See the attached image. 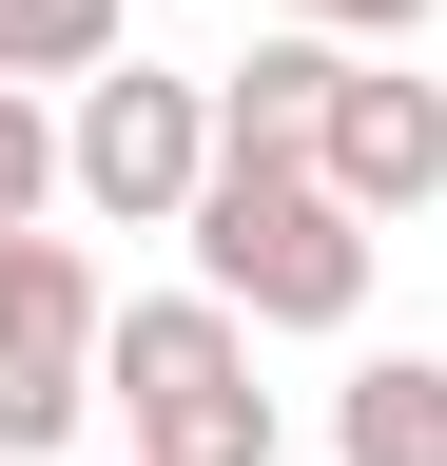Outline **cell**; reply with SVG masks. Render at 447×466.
Masks as SVG:
<instances>
[{"label": "cell", "instance_id": "cell-1", "mask_svg": "<svg viewBox=\"0 0 447 466\" xmlns=\"http://www.w3.org/2000/svg\"><path fill=\"white\" fill-rule=\"evenodd\" d=\"M176 233H195V291L234 330H350L370 311V214L330 175H292V156H214Z\"/></svg>", "mask_w": 447, "mask_h": 466}, {"label": "cell", "instance_id": "cell-2", "mask_svg": "<svg viewBox=\"0 0 447 466\" xmlns=\"http://www.w3.org/2000/svg\"><path fill=\"white\" fill-rule=\"evenodd\" d=\"M97 389H117L137 466H272L253 330L214 311V291H137V311H97Z\"/></svg>", "mask_w": 447, "mask_h": 466}, {"label": "cell", "instance_id": "cell-3", "mask_svg": "<svg viewBox=\"0 0 447 466\" xmlns=\"http://www.w3.org/2000/svg\"><path fill=\"white\" fill-rule=\"evenodd\" d=\"M59 175L97 195V233H176L214 175V78H156V58H97V97L59 116Z\"/></svg>", "mask_w": 447, "mask_h": 466}, {"label": "cell", "instance_id": "cell-4", "mask_svg": "<svg viewBox=\"0 0 447 466\" xmlns=\"http://www.w3.org/2000/svg\"><path fill=\"white\" fill-rule=\"evenodd\" d=\"M311 175H330L370 233H389V214H428V195H447V78H409V58H330Z\"/></svg>", "mask_w": 447, "mask_h": 466}, {"label": "cell", "instance_id": "cell-5", "mask_svg": "<svg viewBox=\"0 0 447 466\" xmlns=\"http://www.w3.org/2000/svg\"><path fill=\"white\" fill-rule=\"evenodd\" d=\"M330 58H350V39H253L234 78H214V156H292V175H311V116H330Z\"/></svg>", "mask_w": 447, "mask_h": 466}, {"label": "cell", "instance_id": "cell-6", "mask_svg": "<svg viewBox=\"0 0 447 466\" xmlns=\"http://www.w3.org/2000/svg\"><path fill=\"white\" fill-rule=\"evenodd\" d=\"M330 466H447V350H370L330 389Z\"/></svg>", "mask_w": 447, "mask_h": 466}, {"label": "cell", "instance_id": "cell-7", "mask_svg": "<svg viewBox=\"0 0 447 466\" xmlns=\"http://www.w3.org/2000/svg\"><path fill=\"white\" fill-rule=\"evenodd\" d=\"M0 350H97V253L78 233H0Z\"/></svg>", "mask_w": 447, "mask_h": 466}, {"label": "cell", "instance_id": "cell-8", "mask_svg": "<svg viewBox=\"0 0 447 466\" xmlns=\"http://www.w3.org/2000/svg\"><path fill=\"white\" fill-rule=\"evenodd\" d=\"M78 408H97V350H0V447L20 466H78Z\"/></svg>", "mask_w": 447, "mask_h": 466}, {"label": "cell", "instance_id": "cell-9", "mask_svg": "<svg viewBox=\"0 0 447 466\" xmlns=\"http://www.w3.org/2000/svg\"><path fill=\"white\" fill-rule=\"evenodd\" d=\"M97 58H117V0H0V78H97Z\"/></svg>", "mask_w": 447, "mask_h": 466}, {"label": "cell", "instance_id": "cell-10", "mask_svg": "<svg viewBox=\"0 0 447 466\" xmlns=\"http://www.w3.org/2000/svg\"><path fill=\"white\" fill-rule=\"evenodd\" d=\"M39 195H59V116H39V97H20V78H0V233H20V214H39Z\"/></svg>", "mask_w": 447, "mask_h": 466}, {"label": "cell", "instance_id": "cell-11", "mask_svg": "<svg viewBox=\"0 0 447 466\" xmlns=\"http://www.w3.org/2000/svg\"><path fill=\"white\" fill-rule=\"evenodd\" d=\"M272 20H292V39H409L428 0H272Z\"/></svg>", "mask_w": 447, "mask_h": 466}]
</instances>
